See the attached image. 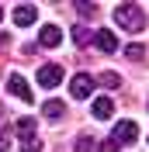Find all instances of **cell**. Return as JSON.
Masks as SVG:
<instances>
[{
  "label": "cell",
  "instance_id": "1",
  "mask_svg": "<svg viewBox=\"0 0 149 152\" xmlns=\"http://www.w3.org/2000/svg\"><path fill=\"white\" fill-rule=\"evenodd\" d=\"M114 24H118L121 31H128V35H139V31H146V10L139 7V4H118L114 7Z\"/></svg>",
  "mask_w": 149,
  "mask_h": 152
},
{
  "label": "cell",
  "instance_id": "2",
  "mask_svg": "<svg viewBox=\"0 0 149 152\" xmlns=\"http://www.w3.org/2000/svg\"><path fill=\"white\" fill-rule=\"evenodd\" d=\"M18 132H21V152H42V142L35 135V118H21Z\"/></svg>",
  "mask_w": 149,
  "mask_h": 152
},
{
  "label": "cell",
  "instance_id": "3",
  "mask_svg": "<svg viewBox=\"0 0 149 152\" xmlns=\"http://www.w3.org/2000/svg\"><path fill=\"white\" fill-rule=\"evenodd\" d=\"M94 86H97V80H94L90 73H76L73 83H69V97H73V100H87V97L94 94Z\"/></svg>",
  "mask_w": 149,
  "mask_h": 152
},
{
  "label": "cell",
  "instance_id": "4",
  "mask_svg": "<svg viewBox=\"0 0 149 152\" xmlns=\"http://www.w3.org/2000/svg\"><path fill=\"white\" fill-rule=\"evenodd\" d=\"M38 86H45V90H52V86L63 83V66H56V62H45V66L38 69Z\"/></svg>",
  "mask_w": 149,
  "mask_h": 152
},
{
  "label": "cell",
  "instance_id": "5",
  "mask_svg": "<svg viewBox=\"0 0 149 152\" xmlns=\"http://www.w3.org/2000/svg\"><path fill=\"white\" fill-rule=\"evenodd\" d=\"M111 138H114L118 145H132L135 138H139V124H135V121H118V124H114V132H111Z\"/></svg>",
  "mask_w": 149,
  "mask_h": 152
},
{
  "label": "cell",
  "instance_id": "6",
  "mask_svg": "<svg viewBox=\"0 0 149 152\" xmlns=\"http://www.w3.org/2000/svg\"><path fill=\"white\" fill-rule=\"evenodd\" d=\"M38 18V7H31V4H21V7H14V24L18 28H28V24H35Z\"/></svg>",
  "mask_w": 149,
  "mask_h": 152
},
{
  "label": "cell",
  "instance_id": "7",
  "mask_svg": "<svg viewBox=\"0 0 149 152\" xmlns=\"http://www.w3.org/2000/svg\"><path fill=\"white\" fill-rule=\"evenodd\" d=\"M7 90H10L14 97H21V100H31L28 83H24V76H18V73H10V76H7Z\"/></svg>",
  "mask_w": 149,
  "mask_h": 152
},
{
  "label": "cell",
  "instance_id": "8",
  "mask_svg": "<svg viewBox=\"0 0 149 152\" xmlns=\"http://www.w3.org/2000/svg\"><path fill=\"white\" fill-rule=\"evenodd\" d=\"M38 42L45 48H56L59 42H63V28H56V24H45V28L38 31Z\"/></svg>",
  "mask_w": 149,
  "mask_h": 152
},
{
  "label": "cell",
  "instance_id": "9",
  "mask_svg": "<svg viewBox=\"0 0 149 152\" xmlns=\"http://www.w3.org/2000/svg\"><path fill=\"white\" fill-rule=\"evenodd\" d=\"M94 45L101 48V52H114V48H118V38H114V31L101 28V31H97V35H94Z\"/></svg>",
  "mask_w": 149,
  "mask_h": 152
},
{
  "label": "cell",
  "instance_id": "10",
  "mask_svg": "<svg viewBox=\"0 0 149 152\" xmlns=\"http://www.w3.org/2000/svg\"><path fill=\"white\" fill-rule=\"evenodd\" d=\"M111 111H114V104L108 100V97H97V100H94V118H97V121H108Z\"/></svg>",
  "mask_w": 149,
  "mask_h": 152
},
{
  "label": "cell",
  "instance_id": "11",
  "mask_svg": "<svg viewBox=\"0 0 149 152\" xmlns=\"http://www.w3.org/2000/svg\"><path fill=\"white\" fill-rule=\"evenodd\" d=\"M42 114L56 121V118H63V114H66V104H63V100H45V104H42Z\"/></svg>",
  "mask_w": 149,
  "mask_h": 152
},
{
  "label": "cell",
  "instance_id": "12",
  "mask_svg": "<svg viewBox=\"0 0 149 152\" xmlns=\"http://www.w3.org/2000/svg\"><path fill=\"white\" fill-rule=\"evenodd\" d=\"M73 42L83 48L87 42H90V28H87V24H76V28H73Z\"/></svg>",
  "mask_w": 149,
  "mask_h": 152
},
{
  "label": "cell",
  "instance_id": "13",
  "mask_svg": "<svg viewBox=\"0 0 149 152\" xmlns=\"http://www.w3.org/2000/svg\"><path fill=\"white\" fill-rule=\"evenodd\" d=\"M101 86H108V90H118V86H121V76H118V73H104V76H101Z\"/></svg>",
  "mask_w": 149,
  "mask_h": 152
},
{
  "label": "cell",
  "instance_id": "14",
  "mask_svg": "<svg viewBox=\"0 0 149 152\" xmlns=\"http://www.w3.org/2000/svg\"><path fill=\"white\" fill-rule=\"evenodd\" d=\"M76 152H94V138L90 135H80L76 138Z\"/></svg>",
  "mask_w": 149,
  "mask_h": 152
},
{
  "label": "cell",
  "instance_id": "15",
  "mask_svg": "<svg viewBox=\"0 0 149 152\" xmlns=\"http://www.w3.org/2000/svg\"><path fill=\"white\" fill-rule=\"evenodd\" d=\"M125 56H128L132 62H139V59L146 56V48H142V45H128V48H125Z\"/></svg>",
  "mask_w": 149,
  "mask_h": 152
},
{
  "label": "cell",
  "instance_id": "16",
  "mask_svg": "<svg viewBox=\"0 0 149 152\" xmlns=\"http://www.w3.org/2000/svg\"><path fill=\"white\" fill-rule=\"evenodd\" d=\"M94 149H97V152H118L121 145L114 142V138H104V142H101V145H94Z\"/></svg>",
  "mask_w": 149,
  "mask_h": 152
},
{
  "label": "cell",
  "instance_id": "17",
  "mask_svg": "<svg viewBox=\"0 0 149 152\" xmlns=\"http://www.w3.org/2000/svg\"><path fill=\"white\" fill-rule=\"evenodd\" d=\"M76 10H80L83 18H94V14H97V7H94V4H76Z\"/></svg>",
  "mask_w": 149,
  "mask_h": 152
},
{
  "label": "cell",
  "instance_id": "18",
  "mask_svg": "<svg viewBox=\"0 0 149 152\" xmlns=\"http://www.w3.org/2000/svg\"><path fill=\"white\" fill-rule=\"evenodd\" d=\"M10 149V135H7V128H0V152H7Z\"/></svg>",
  "mask_w": 149,
  "mask_h": 152
},
{
  "label": "cell",
  "instance_id": "19",
  "mask_svg": "<svg viewBox=\"0 0 149 152\" xmlns=\"http://www.w3.org/2000/svg\"><path fill=\"white\" fill-rule=\"evenodd\" d=\"M0 18H4V7H0Z\"/></svg>",
  "mask_w": 149,
  "mask_h": 152
}]
</instances>
